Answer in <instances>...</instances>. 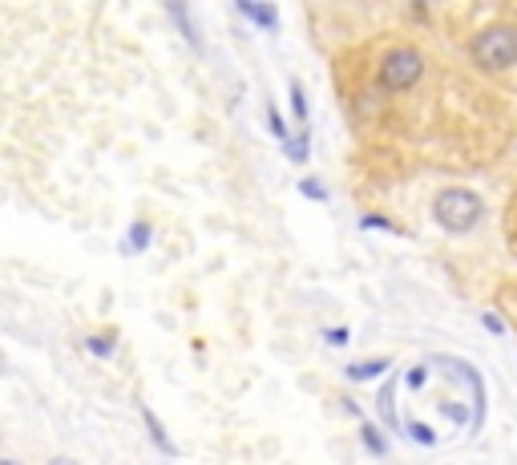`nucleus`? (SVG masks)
Instances as JSON below:
<instances>
[{
	"instance_id": "obj_18",
	"label": "nucleus",
	"mask_w": 517,
	"mask_h": 465,
	"mask_svg": "<svg viewBox=\"0 0 517 465\" xmlns=\"http://www.w3.org/2000/svg\"><path fill=\"white\" fill-rule=\"evenodd\" d=\"M360 227H368V231H396V223H388V219H380V215H364Z\"/></svg>"
},
{
	"instance_id": "obj_6",
	"label": "nucleus",
	"mask_w": 517,
	"mask_h": 465,
	"mask_svg": "<svg viewBox=\"0 0 517 465\" xmlns=\"http://www.w3.org/2000/svg\"><path fill=\"white\" fill-rule=\"evenodd\" d=\"M376 409H380V417H384V425H392V429H400V421H396V381H388V385H380V397H376Z\"/></svg>"
},
{
	"instance_id": "obj_10",
	"label": "nucleus",
	"mask_w": 517,
	"mask_h": 465,
	"mask_svg": "<svg viewBox=\"0 0 517 465\" xmlns=\"http://www.w3.org/2000/svg\"><path fill=\"white\" fill-rule=\"evenodd\" d=\"M360 441L368 445V453H372V457H384V453H388V441L376 433V425H372V421H360Z\"/></svg>"
},
{
	"instance_id": "obj_22",
	"label": "nucleus",
	"mask_w": 517,
	"mask_h": 465,
	"mask_svg": "<svg viewBox=\"0 0 517 465\" xmlns=\"http://www.w3.org/2000/svg\"><path fill=\"white\" fill-rule=\"evenodd\" d=\"M49 465H77V461H73V457H53Z\"/></svg>"
},
{
	"instance_id": "obj_17",
	"label": "nucleus",
	"mask_w": 517,
	"mask_h": 465,
	"mask_svg": "<svg viewBox=\"0 0 517 465\" xmlns=\"http://www.w3.org/2000/svg\"><path fill=\"white\" fill-rule=\"evenodd\" d=\"M408 437L421 441V445H437V433H433L429 425H408Z\"/></svg>"
},
{
	"instance_id": "obj_8",
	"label": "nucleus",
	"mask_w": 517,
	"mask_h": 465,
	"mask_svg": "<svg viewBox=\"0 0 517 465\" xmlns=\"http://www.w3.org/2000/svg\"><path fill=\"white\" fill-rule=\"evenodd\" d=\"M150 239H154V227H150V223H134L130 235H126V243H122V251H134V255H138V251L150 247Z\"/></svg>"
},
{
	"instance_id": "obj_20",
	"label": "nucleus",
	"mask_w": 517,
	"mask_h": 465,
	"mask_svg": "<svg viewBox=\"0 0 517 465\" xmlns=\"http://www.w3.org/2000/svg\"><path fill=\"white\" fill-rule=\"evenodd\" d=\"M481 324H485V328H489V332H493V336H501V332H505V324H501V320H497V316H485V320H481Z\"/></svg>"
},
{
	"instance_id": "obj_5",
	"label": "nucleus",
	"mask_w": 517,
	"mask_h": 465,
	"mask_svg": "<svg viewBox=\"0 0 517 465\" xmlns=\"http://www.w3.org/2000/svg\"><path fill=\"white\" fill-rule=\"evenodd\" d=\"M388 368H392V356H376V360H364V364H348L344 377L348 381H372V377H380V372H388Z\"/></svg>"
},
{
	"instance_id": "obj_1",
	"label": "nucleus",
	"mask_w": 517,
	"mask_h": 465,
	"mask_svg": "<svg viewBox=\"0 0 517 465\" xmlns=\"http://www.w3.org/2000/svg\"><path fill=\"white\" fill-rule=\"evenodd\" d=\"M429 73V53L412 41H388L372 57V89L384 98H404L412 93Z\"/></svg>"
},
{
	"instance_id": "obj_7",
	"label": "nucleus",
	"mask_w": 517,
	"mask_h": 465,
	"mask_svg": "<svg viewBox=\"0 0 517 465\" xmlns=\"http://www.w3.org/2000/svg\"><path fill=\"white\" fill-rule=\"evenodd\" d=\"M166 13L178 21V29H182V37L194 45V49H202V37H198V29L190 25V13H186V5H166Z\"/></svg>"
},
{
	"instance_id": "obj_21",
	"label": "nucleus",
	"mask_w": 517,
	"mask_h": 465,
	"mask_svg": "<svg viewBox=\"0 0 517 465\" xmlns=\"http://www.w3.org/2000/svg\"><path fill=\"white\" fill-rule=\"evenodd\" d=\"M328 344H348V328H332L328 332Z\"/></svg>"
},
{
	"instance_id": "obj_9",
	"label": "nucleus",
	"mask_w": 517,
	"mask_h": 465,
	"mask_svg": "<svg viewBox=\"0 0 517 465\" xmlns=\"http://www.w3.org/2000/svg\"><path fill=\"white\" fill-rule=\"evenodd\" d=\"M142 421H146V429H150V437H154V445H158L162 453H170V457H174L178 449H174V441L166 437V429H162V421H158V417H154L150 409H142Z\"/></svg>"
},
{
	"instance_id": "obj_3",
	"label": "nucleus",
	"mask_w": 517,
	"mask_h": 465,
	"mask_svg": "<svg viewBox=\"0 0 517 465\" xmlns=\"http://www.w3.org/2000/svg\"><path fill=\"white\" fill-rule=\"evenodd\" d=\"M433 219H437V227L465 235L485 219V203L477 191H469V186H445L433 199Z\"/></svg>"
},
{
	"instance_id": "obj_23",
	"label": "nucleus",
	"mask_w": 517,
	"mask_h": 465,
	"mask_svg": "<svg viewBox=\"0 0 517 465\" xmlns=\"http://www.w3.org/2000/svg\"><path fill=\"white\" fill-rule=\"evenodd\" d=\"M0 465H17V461H13V457H5V461H0Z\"/></svg>"
},
{
	"instance_id": "obj_15",
	"label": "nucleus",
	"mask_w": 517,
	"mask_h": 465,
	"mask_svg": "<svg viewBox=\"0 0 517 465\" xmlns=\"http://www.w3.org/2000/svg\"><path fill=\"white\" fill-rule=\"evenodd\" d=\"M404 381H408V389H412V393H421V389L429 385V368H425V364H412Z\"/></svg>"
},
{
	"instance_id": "obj_4",
	"label": "nucleus",
	"mask_w": 517,
	"mask_h": 465,
	"mask_svg": "<svg viewBox=\"0 0 517 465\" xmlns=\"http://www.w3.org/2000/svg\"><path fill=\"white\" fill-rule=\"evenodd\" d=\"M239 13H243L247 21H255V25H263L267 33L279 29V9H275V5H251V0H239Z\"/></svg>"
},
{
	"instance_id": "obj_13",
	"label": "nucleus",
	"mask_w": 517,
	"mask_h": 465,
	"mask_svg": "<svg viewBox=\"0 0 517 465\" xmlns=\"http://www.w3.org/2000/svg\"><path fill=\"white\" fill-rule=\"evenodd\" d=\"M287 93H291V110H295L299 130H303V122H307V98H303V85H299V77H291V81H287Z\"/></svg>"
},
{
	"instance_id": "obj_12",
	"label": "nucleus",
	"mask_w": 517,
	"mask_h": 465,
	"mask_svg": "<svg viewBox=\"0 0 517 465\" xmlns=\"http://www.w3.org/2000/svg\"><path fill=\"white\" fill-rule=\"evenodd\" d=\"M85 348H89L93 356H114V348H118V332H101V336H89V340H85Z\"/></svg>"
},
{
	"instance_id": "obj_16",
	"label": "nucleus",
	"mask_w": 517,
	"mask_h": 465,
	"mask_svg": "<svg viewBox=\"0 0 517 465\" xmlns=\"http://www.w3.org/2000/svg\"><path fill=\"white\" fill-rule=\"evenodd\" d=\"M267 126H271V134H275V138H283V142H287V134H291V130H287L283 114L275 110V102H267Z\"/></svg>"
},
{
	"instance_id": "obj_11",
	"label": "nucleus",
	"mask_w": 517,
	"mask_h": 465,
	"mask_svg": "<svg viewBox=\"0 0 517 465\" xmlns=\"http://www.w3.org/2000/svg\"><path fill=\"white\" fill-rule=\"evenodd\" d=\"M307 146H312V134H307V130H295V138L283 142V150H287L291 162H307Z\"/></svg>"
},
{
	"instance_id": "obj_19",
	"label": "nucleus",
	"mask_w": 517,
	"mask_h": 465,
	"mask_svg": "<svg viewBox=\"0 0 517 465\" xmlns=\"http://www.w3.org/2000/svg\"><path fill=\"white\" fill-rule=\"evenodd\" d=\"M505 227H509V243H513V251H517V199H513V207H509V219H505Z\"/></svg>"
},
{
	"instance_id": "obj_14",
	"label": "nucleus",
	"mask_w": 517,
	"mask_h": 465,
	"mask_svg": "<svg viewBox=\"0 0 517 465\" xmlns=\"http://www.w3.org/2000/svg\"><path fill=\"white\" fill-rule=\"evenodd\" d=\"M299 191H303L307 199H312V203H324V199H328V186H324L320 178H303V182H299Z\"/></svg>"
},
{
	"instance_id": "obj_2",
	"label": "nucleus",
	"mask_w": 517,
	"mask_h": 465,
	"mask_svg": "<svg viewBox=\"0 0 517 465\" xmlns=\"http://www.w3.org/2000/svg\"><path fill=\"white\" fill-rule=\"evenodd\" d=\"M469 57L473 65L489 73H505L517 65V29L513 25H485L469 37Z\"/></svg>"
}]
</instances>
